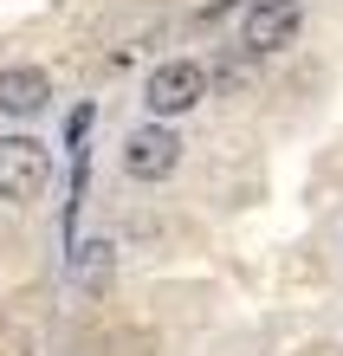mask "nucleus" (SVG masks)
Returning a JSON list of instances; mask_svg holds the SVG:
<instances>
[{
	"instance_id": "5",
	"label": "nucleus",
	"mask_w": 343,
	"mask_h": 356,
	"mask_svg": "<svg viewBox=\"0 0 343 356\" xmlns=\"http://www.w3.org/2000/svg\"><path fill=\"white\" fill-rule=\"evenodd\" d=\"M52 104V78L39 65H7L0 72V111L7 117H39Z\"/></svg>"
},
{
	"instance_id": "1",
	"label": "nucleus",
	"mask_w": 343,
	"mask_h": 356,
	"mask_svg": "<svg viewBox=\"0 0 343 356\" xmlns=\"http://www.w3.org/2000/svg\"><path fill=\"white\" fill-rule=\"evenodd\" d=\"M46 181H52L46 143H33V136H0V201L26 207V201L46 195Z\"/></svg>"
},
{
	"instance_id": "3",
	"label": "nucleus",
	"mask_w": 343,
	"mask_h": 356,
	"mask_svg": "<svg viewBox=\"0 0 343 356\" xmlns=\"http://www.w3.org/2000/svg\"><path fill=\"white\" fill-rule=\"evenodd\" d=\"M175 162H182V136L168 130V123H156V117L123 136V175L130 181H168Z\"/></svg>"
},
{
	"instance_id": "4",
	"label": "nucleus",
	"mask_w": 343,
	"mask_h": 356,
	"mask_svg": "<svg viewBox=\"0 0 343 356\" xmlns=\"http://www.w3.org/2000/svg\"><path fill=\"white\" fill-rule=\"evenodd\" d=\"M298 26H305V0H253L246 19H240V46L253 58H266V52H285Z\"/></svg>"
},
{
	"instance_id": "6",
	"label": "nucleus",
	"mask_w": 343,
	"mask_h": 356,
	"mask_svg": "<svg viewBox=\"0 0 343 356\" xmlns=\"http://www.w3.org/2000/svg\"><path fill=\"white\" fill-rule=\"evenodd\" d=\"M84 253H91V259H84V285H104V279H111V240H91Z\"/></svg>"
},
{
	"instance_id": "2",
	"label": "nucleus",
	"mask_w": 343,
	"mask_h": 356,
	"mask_svg": "<svg viewBox=\"0 0 343 356\" xmlns=\"http://www.w3.org/2000/svg\"><path fill=\"white\" fill-rule=\"evenodd\" d=\"M201 97H207V72L195 65V58H168V65H156V72H149V85H143V104H149V117H156V123L195 111Z\"/></svg>"
}]
</instances>
